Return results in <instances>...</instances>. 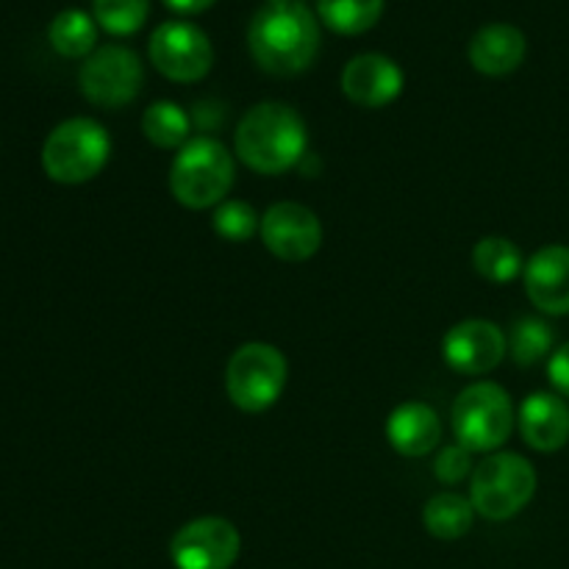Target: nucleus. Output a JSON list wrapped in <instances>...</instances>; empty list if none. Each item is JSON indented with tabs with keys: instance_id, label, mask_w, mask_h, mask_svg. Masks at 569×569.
Masks as SVG:
<instances>
[{
	"instance_id": "f257e3e1",
	"label": "nucleus",
	"mask_w": 569,
	"mask_h": 569,
	"mask_svg": "<svg viewBox=\"0 0 569 569\" xmlns=\"http://www.w3.org/2000/svg\"><path fill=\"white\" fill-rule=\"evenodd\" d=\"M248 48L272 76H295L311 67L320 50V26L303 0L267 3L250 20Z\"/></svg>"
},
{
	"instance_id": "f03ea898",
	"label": "nucleus",
	"mask_w": 569,
	"mask_h": 569,
	"mask_svg": "<svg viewBox=\"0 0 569 569\" xmlns=\"http://www.w3.org/2000/svg\"><path fill=\"white\" fill-rule=\"evenodd\" d=\"M306 122L287 103H256L233 133V153L261 176H281L306 156Z\"/></svg>"
},
{
	"instance_id": "7ed1b4c3",
	"label": "nucleus",
	"mask_w": 569,
	"mask_h": 569,
	"mask_svg": "<svg viewBox=\"0 0 569 569\" xmlns=\"http://www.w3.org/2000/svg\"><path fill=\"white\" fill-rule=\"evenodd\" d=\"M237 176L231 150L211 137L189 139L170 167V192L187 209H211L228 198Z\"/></svg>"
},
{
	"instance_id": "20e7f679",
	"label": "nucleus",
	"mask_w": 569,
	"mask_h": 569,
	"mask_svg": "<svg viewBox=\"0 0 569 569\" xmlns=\"http://www.w3.org/2000/svg\"><path fill=\"white\" fill-rule=\"evenodd\" d=\"M111 139L100 122L72 117L48 133L42 148V167L56 183H87L106 167Z\"/></svg>"
},
{
	"instance_id": "39448f33",
	"label": "nucleus",
	"mask_w": 569,
	"mask_h": 569,
	"mask_svg": "<svg viewBox=\"0 0 569 569\" xmlns=\"http://www.w3.org/2000/svg\"><path fill=\"white\" fill-rule=\"evenodd\" d=\"M537 492V470L520 453H495L476 467L470 503L476 515L492 522L511 520L531 503Z\"/></svg>"
},
{
	"instance_id": "423d86ee",
	"label": "nucleus",
	"mask_w": 569,
	"mask_h": 569,
	"mask_svg": "<svg viewBox=\"0 0 569 569\" xmlns=\"http://www.w3.org/2000/svg\"><path fill=\"white\" fill-rule=\"evenodd\" d=\"M515 428V409L503 387L478 381L467 387L453 403V431L470 453H492L503 448Z\"/></svg>"
},
{
	"instance_id": "0eeeda50",
	"label": "nucleus",
	"mask_w": 569,
	"mask_h": 569,
	"mask_svg": "<svg viewBox=\"0 0 569 569\" xmlns=\"http://www.w3.org/2000/svg\"><path fill=\"white\" fill-rule=\"evenodd\" d=\"M289 365L278 348L267 342H248L233 350L226 367L228 398L237 409L259 415L278 403L287 387Z\"/></svg>"
},
{
	"instance_id": "6e6552de",
	"label": "nucleus",
	"mask_w": 569,
	"mask_h": 569,
	"mask_svg": "<svg viewBox=\"0 0 569 569\" xmlns=\"http://www.w3.org/2000/svg\"><path fill=\"white\" fill-rule=\"evenodd\" d=\"M78 83L89 103L103 106V109H122L142 92V61L131 48L103 44L83 61Z\"/></svg>"
},
{
	"instance_id": "1a4fd4ad",
	"label": "nucleus",
	"mask_w": 569,
	"mask_h": 569,
	"mask_svg": "<svg viewBox=\"0 0 569 569\" xmlns=\"http://www.w3.org/2000/svg\"><path fill=\"white\" fill-rule=\"evenodd\" d=\"M150 61L164 78L178 83H194L209 76L214 64V48L203 28L187 20H167L150 37Z\"/></svg>"
},
{
	"instance_id": "9d476101",
	"label": "nucleus",
	"mask_w": 569,
	"mask_h": 569,
	"mask_svg": "<svg viewBox=\"0 0 569 569\" xmlns=\"http://www.w3.org/2000/svg\"><path fill=\"white\" fill-rule=\"evenodd\" d=\"M242 539L222 517H200L172 537L170 556L178 569H231L239 559Z\"/></svg>"
},
{
	"instance_id": "9b49d317",
	"label": "nucleus",
	"mask_w": 569,
	"mask_h": 569,
	"mask_svg": "<svg viewBox=\"0 0 569 569\" xmlns=\"http://www.w3.org/2000/svg\"><path fill=\"white\" fill-rule=\"evenodd\" d=\"M259 233L272 256L295 264L311 259L322 244V226L315 211L292 200L270 206L261 217Z\"/></svg>"
},
{
	"instance_id": "f8f14e48",
	"label": "nucleus",
	"mask_w": 569,
	"mask_h": 569,
	"mask_svg": "<svg viewBox=\"0 0 569 569\" xmlns=\"http://www.w3.org/2000/svg\"><path fill=\"white\" fill-rule=\"evenodd\" d=\"M509 337L489 320H465L445 333L442 356L461 376H483L503 361Z\"/></svg>"
},
{
	"instance_id": "ddd939ff",
	"label": "nucleus",
	"mask_w": 569,
	"mask_h": 569,
	"mask_svg": "<svg viewBox=\"0 0 569 569\" xmlns=\"http://www.w3.org/2000/svg\"><path fill=\"white\" fill-rule=\"evenodd\" d=\"M342 92L361 109H383L403 92V70L383 53H361L345 64Z\"/></svg>"
},
{
	"instance_id": "4468645a",
	"label": "nucleus",
	"mask_w": 569,
	"mask_h": 569,
	"mask_svg": "<svg viewBox=\"0 0 569 569\" xmlns=\"http://www.w3.org/2000/svg\"><path fill=\"white\" fill-rule=\"evenodd\" d=\"M526 292L545 315H569V248L548 244L526 261Z\"/></svg>"
},
{
	"instance_id": "2eb2a0df",
	"label": "nucleus",
	"mask_w": 569,
	"mask_h": 569,
	"mask_svg": "<svg viewBox=\"0 0 569 569\" xmlns=\"http://www.w3.org/2000/svg\"><path fill=\"white\" fill-rule=\"evenodd\" d=\"M520 431L533 450L556 453L569 442V406L553 392L528 395L520 409Z\"/></svg>"
},
{
	"instance_id": "dca6fc26",
	"label": "nucleus",
	"mask_w": 569,
	"mask_h": 569,
	"mask_svg": "<svg viewBox=\"0 0 569 569\" xmlns=\"http://www.w3.org/2000/svg\"><path fill=\"white\" fill-rule=\"evenodd\" d=\"M526 33L511 22H489L470 39V61L483 76H509L526 59Z\"/></svg>"
},
{
	"instance_id": "f3484780",
	"label": "nucleus",
	"mask_w": 569,
	"mask_h": 569,
	"mask_svg": "<svg viewBox=\"0 0 569 569\" xmlns=\"http://www.w3.org/2000/svg\"><path fill=\"white\" fill-rule=\"evenodd\" d=\"M387 439L392 450H398L406 459H420L437 450L442 439V422L439 415L428 403L409 400L398 406L387 420Z\"/></svg>"
},
{
	"instance_id": "a211bd4d",
	"label": "nucleus",
	"mask_w": 569,
	"mask_h": 569,
	"mask_svg": "<svg viewBox=\"0 0 569 569\" xmlns=\"http://www.w3.org/2000/svg\"><path fill=\"white\" fill-rule=\"evenodd\" d=\"M476 520V509H472L470 498L456 492H442L437 498H431L422 511V522H426L428 533L445 542H453L461 539L472 528Z\"/></svg>"
},
{
	"instance_id": "6ab92c4d",
	"label": "nucleus",
	"mask_w": 569,
	"mask_h": 569,
	"mask_svg": "<svg viewBox=\"0 0 569 569\" xmlns=\"http://www.w3.org/2000/svg\"><path fill=\"white\" fill-rule=\"evenodd\" d=\"M48 39L56 53L67 56V59H81V56L92 53L94 42H98V28L87 11L64 9L50 22Z\"/></svg>"
},
{
	"instance_id": "aec40b11",
	"label": "nucleus",
	"mask_w": 569,
	"mask_h": 569,
	"mask_svg": "<svg viewBox=\"0 0 569 569\" xmlns=\"http://www.w3.org/2000/svg\"><path fill=\"white\" fill-rule=\"evenodd\" d=\"M142 131L148 142H153L161 150H181L189 142V131L192 122L189 114L172 100H159V103L148 106L142 114Z\"/></svg>"
},
{
	"instance_id": "412c9836",
	"label": "nucleus",
	"mask_w": 569,
	"mask_h": 569,
	"mask_svg": "<svg viewBox=\"0 0 569 569\" xmlns=\"http://www.w3.org/2000/svg\"><path fill=\"white\" fill-rule=\"evenodd\" d=\"M472 264L478 276L492 283H509L526 270L520 248L506 237H483L472 250Z\"/></svg>"
},
{
	"instance_id": "4be33fe9",
	"label": "nucleus",
	"mask_w": 569,
	"mask_h": 569,
	"mask_svg": "<svg viewBox=\"0 0 569 569\" xmlns=\"http://www.w3.org/2000/svg\"><path fill=\"white\" fill-rule=\"evenodd\" d=\"M317 11L331 31L356 37L381 20L383 0H317Z\"/></svg>"
},
{
	"instance_id": "5701e85b",
	"label": "nucleus",
	"mask_w": 569,
	"mask_h": 569,
	"mask_svg": "<svg viewBox=\"0 0 569 569\" xmlns=\"http://www.w3.org/2000/svg\"><path fill=\"white\" fill-rule=\"evenodd\" d=\"M553 348V328L548 322L537 320V317H526L517 322L509 333V350L511 359L520 367H531L542 361Z\"/></svg>"
},
{
	"instance_id": "b1692460",
	"label": "nucleus",
	"mask_w": 569,
	"mask_h": 569,
	"mask_svg": "<svg viewBox=\"0 0 569 569\" xmlns=\"http://www.w3.org/2000/svg\"><path fill=\"white\" fill-rule=\"evenodd\" d=\"M211 228L226 242H248L261 231V217L244 200H222L211 217Z\"/></svg>"
},
{
	"instance_id": "393cba45",
	"label": "nucleus",
	"mask_w": 569,
	"mask_h": 569,
	"mask_svg": "<svg viewBox=\"0 0 569 569\" xmlns=\"http://www.w3.org/2000/svg\"><path fill=\"white\" fill-rule=\"evenodd\" d=\"M94 20L117 37L139 31L148 20L150 0H92Z\"/></svg>"
},
{
	"instance_id": "a878e982",
	"label": "nucleus",
	"mask_w": 569,
	"mask_h": 569,
	"mask_svg": "<svg viewBox=\"0 0 569 569\" xmlns=\"http://www.w3.org/2000/svg\"><path fill=\"white\" fill-rule=\"evenodd\" d=\"M472 470V453L461 445H448L442 448V453L437 456V465H433V472H437L439 481L445 483H459L470 476Z\"/></svg>"
},
{
	"instance_id": "bb28decb",
	"label": "nucleus",
	"mask_w": 569,
	"mask_h": 569,
	"mask_svg": "<svg viewBox=\"0 0 569 569\" xmlns=\"http://www.w3.org/2000/svg\"><path fill=\"white\" fill-rule=\"evenodd\" d=\"M548 376H550V383L559 389V395L569 398V342L561 345V348L553 353V359H550L548 365Z\"/></svg>"
},
{
	"instance_id": "cd10ccee",
	"label": "nucleus",
	"mask_w": 569,
	"mask_h": 569,
	"mask_svg": "<svg viewBox=\"0 0 569 569\" xmlns=\"http://www.w3.org/2000/svg\"><path fill=\"white\" fill-rule=\"evenodd\" d=\"M164 3L170 6V9L181 11V14H198V11L209 9L214 0H164Z\"/></svg>"
},
{
	"instance_id": "c85d7f7f",
	"label": "nucleus",
	"mask_w": 569,
	"mask_h": 569,
	"mask_svg": "<svg viewBox=\"0 0 569 569\" xmlns=\"http://www.w3.org/2000/svg\"><path fill=\"white\" fill-rule=\"evenodd\" d=\"M267 3H287V0H267Z\"/></svg>"
}]
</instances>
